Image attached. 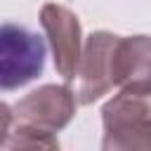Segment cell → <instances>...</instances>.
I'll use <instances>...</instances> for the list:
<instances>
[{
	"label": "cell",
	"mask_w": 151,
	"mask_h": 151,
	"mask_svg": "<svg viewBox=\"0 0 151 151\" xmlns=\"http://www.w3.org/2000/svg\"><path fill=\"white\" fill-rule=\"evenodd\" d=\"M12 109V118L24 125H33L47 132L64 130L78 109V97L71 85H40L21 97Z\"/></svg>",
	"instance_id": "277c9868"
},
{
	"label": "cell",
	"mask_w": 151,
	"mask_h": 151,
	"mask_svg": "<svg viewBox=\"0 0 151 151\" xmlns=\"http://www.w3.org/2000/svg\"><path fill=\"white\" fill-rule=\"evenodd\" d=\"M113 83L120 90H151V35H120L113 54Z\"/></svg>",
	"instance_id": "8992f818"
},
{
	"label": "cell",
	"mask_w": 151,
	"mask_h": 151,
	"mask_svg": "<svg viewBox=\"0 0 151 151\" xmlns=\"http://www.w3.org/2000/svg\"><path fill=\"white\" fill-rule=\"evenodd\" d=\"M101 151H151V90H120L101 106Z\"/></svg>",
	"instance_id": "6da1fadb"
},
{
	"label": "cell",
	"mask_w": 151,
	"mask_h": 151,
	"mask_svg": "<svg viewBox=\"0 0 151 151\" xmlns=\"http://www.w3.org/2000/svg\"><path fill=\"white\" fill-rule=\"evenodd\" d=\"M47 45L26 26L5 21L0 28V85L5 92L24 87L45 68Z\"/></svg>",
	"instance_id": "7a4b0ae2"
},
{
	"label": "cell",
	"mask_w": 151,
	"mask_h": 151,
	"mask_svg": "<svg viewBox=\"0 0 151 151\" xmlns=\"http://www.w3.org/2000/svg\"><path fill=\"white\" fill-rule=\"evenodd\" d=\"M118 38L120 35L111 31H92L85 38L80 64L76 68L73 80L68 83L78 97V104L83 106L94 104L97 99L109 94L111 87L116 85L113 83V54H116Z\"/></svg>",
	"instance_id": "3957f363"
},
{
	"label": "cell",
	"mask_w": 151,
	"mask_h": 151,
	"mask_svg": "<svg viewBox=\"0 0 151 151\" xmlns=\"http://www.w3.org/2000/svg\"><path fill=\"white\" fill-rule=\"evenodd\" d=\"M40 26L47 35L54 68L68 85L83 57V26L76 12L59 2H45L40 7Z\"/></svg>",
	"instance_id": "5b68a950"
}]
</instances>
